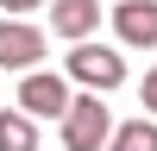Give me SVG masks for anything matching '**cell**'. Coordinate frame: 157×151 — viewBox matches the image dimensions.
I'll return each instance as SVG.
<instances>
[{"instance_id":"277c9868","label":"cell","mask_w":157,"mask_h":151,"mask_svg":"<svg viewBox=\"0 0 157 151\" xmlns=\"http://www.w3.org/2000/svg\"><path fill=\"white\" fill-rule=\"evenodd\" d=\"M44 63V32L25 19H0V69H25L32 76Z\"/></svg>"},{"instance_id":"9c48e42d","label":"cell","mask_w":157,"mask_h":151,"mask_svg":"<svg viewBox=\"0 0 157 151\" xmlns=\"http://www.w3.org/2000/svg\"><path fill=\"white\" fill-rule=\"evenodd\" d=\"M138 95H145V113H151V120H157V69L145 76V82H138Z\"/></svg>"},{"instance_id":"ba28073f","label":"cell","mask_w":157,"mask_h":151,"mask_svg":"<svg viewBox=\"0 0 157 151\" xmlns=\"http://www.w3.org/2000/svg\"><path fill=\"white\" fill-rule=\"evenodd\" d=\"M107 145H113V151H157V126H151V120H126V126H113Z\"/></svg>"},{"instance_id":"3957f363","label":"cell","mask_w":157,"mask_h":151,"mask_svg":"<svg viewBox=\"0 0 157 151\" xmlns=\"http://www.w3.org/2000/svg\"><path fill=\"white\" fill-rule=\"evenodd\" d=\"M75 101H69V76H19V113H32V120H63Z\"/></svg>"},{"instance_id":"5b68a950","label":"cell","mask_w":157,"mask_h":151,"mask_svg":"<svg viewBox=\"0 0 157 151\" xmlns=\"http://www.w3.org/2000/svg\"><path fill=\"white\" fill-rule=\"evenodd\" d=\"M101 0H50V32H63L69 44H94Z\"/></svg>"},{"instance_id":"8992f818","label":"cell","mask_w":157,"mask_h":151,"mask_svg":"<svg viewBox=\"0 0 157 151\" xmlns=\"http://www.w3.org/2000/svg\"><path fill=\"white\" fill-rule=\"evenodd\" d=\"M113 32H120V44L151 50V44H157V0H120V13H113Z\"/></svg>"},{"instance_id":"30bf717a","label":"cell","mask_w":157,"mask_h":151,"mask_svg":"<svg viewBox=\"0 0 157 151\" xmlns=\"http://www.w3.org/2000/svg\"><path fill=\"white\" fill-rule=\"evenodd\" d=\"M0 6H6L13 19H19V13H32V6H44V0H0Z\"/></svg>"},{"instance_id":"7a4b0ae2","label":"cell","mask_w":157,"mask_h":151,"mask_svg":"<svg viewBox=\"0 0 157 151\" xmlns=\"http://www.w3.org/2000/svg\"><path fill=\"white\" fill-rule=\"evenodd\" d=\"M107 138H113V120H107V107H101V95H82L63 113V145L69 151H101Z\"/></svg>"},{"instance_id":"52a82bcc","label":"cell","mask_w":157,"mask_h":151,"mask_svg":"<svg viewBox=\"0 0 157 151\" xmlns=\"http://www.w3.org/2000/svg\"><path fill=\"white\" fill-rule=\"evenodd\" d=\"M0 151H38V126H32V113H19V107L0 113Z\"/></svg>"},{"instance_id":"6da1fadb","label":"cell","mask_w":157,"mask_h":151,"mask_svg":"<svg viewBox=\"0 0 157 151\" xmlns=\"http://www.w3.org/2000/svg\"><path fill=\"white\" fill-rule=\"evenodd\" d=\"M63 76L101 95V88H120V82H126V63H120V50H113V44H75L69 63H63Z\"/></svg>"}]
</instances>
